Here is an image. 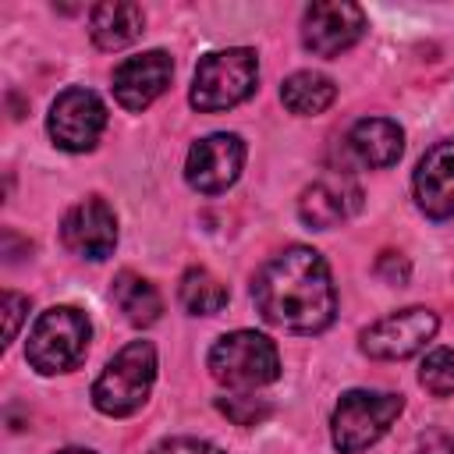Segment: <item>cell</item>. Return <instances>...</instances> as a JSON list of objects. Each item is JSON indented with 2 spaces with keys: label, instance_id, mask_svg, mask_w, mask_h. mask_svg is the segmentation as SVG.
<instances>
[{
  "label": "cell",
  "instance_id": "cell-1",
  "mask_svg": "<svg viewBox=\"0 0 454 454\" xmlns=\"http://www.w3.org/2000/svg\"><path fill=\"white\" fill-rule=\"evenodd\" d=\"M255 312L287 333H323L337 316V287L326 259L309 245H287L252 277Z\"/></svg>",
  "mask_w": 454,
  "mask_h": 454
},
{
  "label": "cell",
  "instance_id": "cell-2",
  "mask_svg": "<svg viewBox=\"0 0 454 454\" xmlns=\"http://www.w3.org/2000/svg\"><path fill=\"white\" fill-rule=\"evenodd\" d=\"M89 337H92V323L82 309L53 305V309L35 316L28 340H25V362L39 376L71 372L89 355Z\"/></svg>",
  "mask_w": 454,
  "mask_h": 454
},
{
  "label": "cell",
  "instance_id": "cell-3",
  "mask_svg": "<svg viewBox=\"0 0 454 454\" xmlns=\"http://www.w3.org/2000/svg\"><path fill=\"white\" fill-rule=\"evenodd\" d=\"M206 365L220 387L234 394H252L280 376V351L259 330H231L213 340Z\"/></svg>",
  "mask_w": 454,
  "mask_h": 454
},
{
  "label": "cell",
  "instance_id": "cell-4",
  "mask_svg": "<svg viewBox=\"0 0 454 454\" xmlns=\"http://www.w3.org/2000/svg\"><path fill=\"white\" fill-rule=\"evenodd\" d=\"M153 383H156V348L149 340H131L103 365L89 397L99 415L128 419L149 401Z\"/></svg>",
  "mask_w": 454,
  "mask_h": 454
},
{
  "label": "cell",
  "instance_id": "cell-5",
  "mask_svg": "<svg viewBox=\"0 0 454 454\" xmlns=\"http://www.w3.org/2000/svg\"><path fill=\"white\" fill-rule=\"evenodd\" d=\"M259 82V57L248 46L213 50L195 64L188 103L199 114H223L245 103Z\"/></svg>",
  "mask_w": 454,
  "mask_h": 454
},
{
  "label": "cell",
  "instance_id": "cell-6",
  "mask_svg": "<svg viewBox=\"0 0 454 454\" xmlns=\"http://www.w3.org/2000/svg\"><path fill=\"white\" fill-rule=\"evenodd\" d=\"M404 411V397L390 390H344L330 415V440L340 454H362L387 436Z\"/></svg>",
  "mask_w": 454,
  "mask_h": 454
},
{
  "label": "cell",
  "instance_id": "cell-7",
  "mask_svg": "<svg viewBox=\"0 0 454 454\" xmlns=\"http://www.w3.org/2000/svg\"><path fill=\"white\" fill-rule=\"evenodd\" d=\"M436 330H440V319L433 309L408 305V309H397V312L369 323L358 333V348L376 362H401V358L419 355L436 337Z\"/></svg>",
  "mask_w": 454,
  "mask_h": 454
},
{
  "label": "cell",
  "instance_id": "cell-8",
  "mask_svg": "<svg viewBox=\"0 0 454 454\" xmlns=\"http://www.w3.org/2000/svg\"><path fill=\"white\" fill-rule=\"evenodd\" d=\"M103 128H106V106L85 85H71L50 103L46 131L53 145L64 153H89L99 142Z\"/></svg>",
  "mask_w": 454,
  "mask_h": 454
},
{
  "label": "cell",
  "instance_id": "cell-9",
  "mask_svg": "<svg viewBox=\"0 0 454 454\" xmlns=\"http://www.w3.org/2000/svg\"><path fill=\"white\" fill-rule=\"evenodd\" d=\"M365 32V11L348 0H323L309 4L301 14V46L312 57H340L351 50Z\"/></svg>",
  "mask_w": 454,
  "mask_h": 454
},
{
  "label": "cell",
  "instance_id": "cell-10",
  "mask_svg": "<svg viewBox=\"0 0 454 454\" xmlns=\"http://www.w3.org/2000/svg\"><path fill=\"white\" fill-rule=\"evenodd\" d=\"M245 167V142L234 131H213L206 138H199L188 149L184 160V181L199 192V195H220L227 192Z\"/></svg>",
  "mask_w": 454,
  "mask_h": 454
},
{
  "label": "cell",
  "instance_id": "cell-11",
  "mask_svg": "<svg viewBox=\"0 0 454 454\" xmlns=\"http://www.w3.org/2000/svg\"><path fill=\"white\" fill-rule=\"evenodd\" d=\"M174 78V60L163 50H145L135 57H124L114 74H110V89L117 106H124L128 114H142L145 106H153L167 85Z\"/></svg>",
  "mask_w": 454,
  "mask_h": 454
},
{
  "label": "cell",
  "instance_id": "cell-12",
  "mask_svg": "<svg viewBox=\"0 0 454 454\" xmlns=\"http://www.w3.org/2000/svg\"><path fill=\"white\" fill-rule=\"evenodd\" d=\"M60 241H64L67 252H74L82 259H92V262L114 255V248H117V216L110 209V202L99 199V195H89V199L74 202L60 220Z\"/></svg>",
  "mask_w": 454,
  "mask_h": 454
},
{
  "label": "cell",
  "instance_id": "cell-13",
  "mask_svg": "<svg viewBox=\"0 0 454 454\" xmlns=\"http://www.w3.org/2000/svg\"><path fill=\"white\" fill-rule=\"evenodd\" d=\"M358 206H362V188L348 174L333 170V174L316 177L301 192V199H298V220L305 227H312V231H330V227L344 223L348 216H355Z\"/></svg>",
  "mask_w": 454,
  "mask_h": 454
},
{
  "label": "cell",
  "instance_id": "cell-14",
  "mask_svg": "<svg viewBox=\"0 0 454 454\" xmlns=\"http://www.w3.org/2000/svg\"><path fill=\"white\" fill-rule=\"evenodd\" d=\"M411 195L429 220L454 216V138L436 142L422 153L411 174Z\"/></svg>",
  "mask_w": 454,
  "mask_h": 454
},
{
  "label": "cell",
  "instance_id": "cell-15",
  "mask_svg": "<svg viewBox=\"0 0 454 454\" xmlns=\"http://www.w3.org/2000/svg\"><path fill=\"white\" fill-rule=\"evenodd\" d=\"M348 149L362 167L387 170L404 153V131L390 117H362L348 131Z\"/></svg>",
  "mask_w": 454,
  "mask_h": 454
},
{
  "label": "cell",
  "instance_id": "cell-16",
  "mask_svg": "<svg viewBox=\"0 0 454 454\" xmlns=\"http://www.w3.org/2000/svg\"><path fill=\"white\" fill-rule=\"evenodd\" d=\"M145 28V14L138 4H128V0H106V4H96L92 14H89V35L99 50H124L131 46Z\"/></svg>",
  "mask_w": 454,
  "mask_h": 454
},
{
  "label": "cell",
  "instance_id": "cell-17",
  "mask_svg": "<svg viewBox=\"0 0 454 454\" xmlns=\"http://www.w3.org/2000/svg\"><path fill=\"white\" fill-rule=\"evenodd\" d=\"M110 298H114V305L121 309V316H124L131 326H153V323L163 316V298H160V291H156L145 277H138V273H131V270H121V273L114 277Z\"/></svg>",
  "mask_w": 454,
  "mask_h": 454
},
{
  "label": "cell",
  "instance_id": "cell-18",
  "mask_svg": "<svg viewBox=\"0 0 454 454\" xmlns=\"http://www.w3.org/2000/svg\"><path fill=\"white\" fill-rule=\"evenodd\" d=\"M333 99H337V85L323 71H294L280 85V103L294 117H316L323 110H330Z\"/></svg>",
  "mask_w": 454,
  "mask_h": 454
},
{
  "label": "cell",
  "instance_id": "cell-19",
  "mask_svg": "<svg viewBox=\"0 0 454 454\" xmlns=\"http://www.w3.org/2000/svg\"><path fill=\"white\" fill-rule=\"evenodd\" d=\"M227 284L220 277H213L206 266H192L181 273L177 284V301L188 316H216L227 305Z\"/></svg>",
  "mask_w": 454,
  "mask_h": 454
},
{
  "label": "cell",
  "instance_id": "cell-20",
  "mask_svg": "<svg viewBox=\"0 0 454 454\" xmlns=\"http://www.w3.org/2000/svg\"><path fill=\"white\" fill-rule=\"evenodd\" d=\"M419 383L433 397L454 394V348H433L419 365Z\"/></svg>",
  "mask_w": 454,
  "mask_h": 454
},
{
  "label": "cell",
  "instance_id": "cell-21",
  "mask_svg": "<svg viewBox=\"0 0 454 454\" xmlns=\"http://www.w3.org/2000/svg\"><path fill=\"white\" fill-rule=\"evenodd\" d=\"M216 408L234 422V426H255L270 415V404L255 394H227V397H216Z\"/></svg>",
  "mask_w": 454,
  "mask_h": 454
},
{
  "label": "cell",
  "instance_id": "cell-22",
  "mask_svg": "<svg viewBox=\"0 0 454 454\" xmlns=\"http://www.w3.org/2000/svg\"><path fill=\"white\" fill-rule=\"evenodd\" d=\"M153 454H223V450L199 436H167L153 447Z\"/></svg>",
  "mask_w": 454,
  "mask_h": 454
},
{
  "label": "cell",
  "instance_id": "cell-23",
  "mask_svg": "<svg viewBox=\"0 0 454 454\" xmlns=\"http://www.w3.org/2000/svg\"><path fill=\"white\" fill-rule=\"evenodd\" d=\"M28 312V298L18 291H4V316H7V330H4V344H11L18 337V326Z\"/></svg>",
  "mask_w": 454,
  "mask_h": 454
},
{
  "label": "cell",
  "instance_id": "cell-24",
  "mask_svg": "<svg viewBox=\"0 0 454 454\" xmlns=\"http://www.w3.org/2000/svg\"><path fill=\"white\" fill-rule=\"evenodd\" d=\"M411 454H454V436H447L443 429H429L419 436Z\"/></svg>",
  "mask_w": 454,
  "mask_h": 454
},
{
  "label": "cell",
  "instance_id": "cell-25",
  "mask_svg": "<svg viewBox=\"0 0 454 454\" xmlns=\"http://www.w3.org/2000/svg\"><path fill=\"white\" fill-rule=\"evenodd\" d=\"M57 454H96V450H85V447H64V450H57Z\"/></svg>",
  "mask_w": 454,
  "mask_h": 454
}]
</instances>
